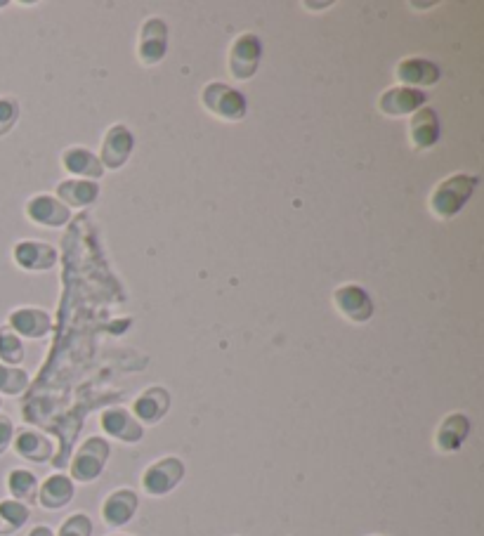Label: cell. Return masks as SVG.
<instances>
[{
    "mask_svg": "<svg viewBox=\"0 0 484 536\" xmlns=\"http://www.w3.org/2000/svg\"><path fill=\"white\" fill-rule=\"evenodd\" d=\"M477 182L480 180L468 173H454L444 178L430 194V211L435 218L451 220L454 215H459L473 196Z\"/></svg>",
    "mask_w": 484,
    "mask_h": 536,
    "instance_id": "obj_1",
    "label": "cell"
},
{
    "mask_svg": "<svg viewBox=\"0 0 484 536\" xmlns=\"http://www.w3.org/2000/svg\"><path fill=\"white\" fill-rule=\"evenodd\" d=\"M109 456H111L109 440H104L100 435L88 437V440L78 447L74 459H71L69 477L74 482H83V485L100 480L104 468H107Z\"/></svg>",
    "mask_w": 484,
    "mask_h": 536,
    "instance_id": "obj_2",
    "label": "cell"
},
{
    "mask_svg": "<svg viewBox=\"0 0 484 536\" xmlns=\"http://www.w3.org/2000/svg\"><path fill=\"white\" fill-rule=\"evenodd\" d=\"M201 102H204V107L211 111L215 119L227 121V123H239L248 111L246 97L241 95L237 88L227 86V83H220V81L208 83V86L204 88V93H201Z\"/></svg>",
    "mask_w": 484,
    "mask_h": 536,
    "instance_id": "obj_3",
    "label": "cell"
},
{
    "mask_svg": "<svg viewBox=\"0 0 484 536\" xmlns=\"http://www.w3.org/2000/svg\"><path fill=\"white\" fill-rule=\"evenodd\" d=\"M185 477V463L178 456H163L142 473V489L147 496H166L180 485Z\"/></svg>",
    "mask_w": 484,
    "mask_h": 536,
    "instance_id": "obj_4",
    "label": "cell"
},
{
    "mask_svg": "<svg viewBox=\"0 0 484 536\" xmlns=\"http://www.w3.org/2000/svg\"><path fill=\"white\" fill-rule=\"evenodd\" d=\"M260 60H263V43L255 34H241L230 48V76L234 81H251L258 74Z\"/></svg>",
    "mask_w": 484,
    "mask_h": 536,
    "instance_id": "obj_5",
    "label": "cell"
},
{
    "mask_svg": "<svg viewBox=\"0 0 484 536\" xmlns=\"http://www.w3.org/2000/svg\"><path fill=\"white\" fill-rule=\"evenodd\" d=\"M333 307L352 324H364L374 317V300L359 284H343L333 291Z\"/></svg>",
    "mask_w": 484,
    "mask_h": 536,
    "instance_id": "obj_6",
    "label": "cell"
},
{
    "mask_svg": "<svg viewBox=\"0 0 484 536\" xmlns=\"http://www.w3.org/2000/svg\"><path fill=\"white\" fill-rule=\"evenodd\" d=\"M133 147H135L133 133H130L123 123H116V126H111L107 133H104L102 152L97 159H100L104 171H119V168L126 166L130 154H133Z\"/></svg>",
    "mask_w": 484,
    "mask_h": 536,
    "instance_id": "obj_7",
    "label": "cell"
},
{
    "mask_svg": "<svg viewBox=\"0 0 484 536\" xmlns=\"http://www.w3.org/2000/svg\"><path fill=\"white\" fill-rule=\"evenodd\" d=\"M168 52V24L161 17H149L140 29L137 41V60L147 67L159 64Z\"/></svg>",
    "mask_w": 484,
    "mask_h": 536,
    "instance_id": "obj_8",
    "label": "cell"
},
{
    "mask_svg": "<svg viewBox=\"0 0 484 536\" xmlns=\"http://www.w3.org/2000/svg\"><path fill=\"white\" fill-rule=\"evenodd\" d=\"M425 102H428L425 90L395 86L378 97V109H381V114L390 116V119H400V116L416 114L418 109L425 107Z\"/></svg>",
    "mask_w": 484,
    "mask_h": 536,
    "instance_id": "obj_9",
    "label": "cell"
},
{
    "mask_svg": "<svg viewBox=\"0 0 484 536\" xmlns=\"http://www.w3.org/2000/svg\"><path fill=\"white\" fill-rule=\"evenodd\" d=\"M100 426L109 437L126 444H137L142 437H145V426L130 414V409L123 407H111L107 411H102Z\"/></svg>",
    "mask_w": 484,
    "mask_h": 536,
    "instance_id": "obj_10",
    "label": "cell"
},
{
    "mask_svg": "<svg viewBox=\"0 0 484 536\" xmlns=\"http://www.w3.org/2000/svg\"><path fill=\"white\" fill-rule=\"evenodd\" d=\"M137 506H140V496H137L135 489H128V487L114 489V492L102 501L104 525L111 529H119L123 525H128V522L135 518Z\"/></svg>",
    "mask_w": 484,
    "mask_h": 536,
    "instance_id": "obj_11",
    "label": "cell"
},
{
    "mask_svg": "<svg viewBox=\"0 0 484 536\" xmlns=\"http://www.w3.org/2000/svg\"><path fill=\"white\" fill-rule=\"evenodd\" d=\"M395 78L404 88L425 90L440 81V67L435 62L423 60V57H407L395 67Z\"/></svg>",
    "mask_w": 484,
    "mask_h": 536,
    "instance_id": "obj_12",
    "label": "cell"
},
{
    "mask_svg": "<svg viewBox=\"0 0 484 536\" xmlns=\"http://www.w3.org/2000/svg\"><path fill=\"white\" fill-rule=\"evenodd\" d=\"M170 411V392L161 385H152L145 392L133 400V407H130V414H133L142 426H154L159 423L163 416Z\"/></svg>",
    "mask_w": 484,
    "mask_h": 536,
    "instance_id": "obj_13",
    "label": "cell"
},
{
    "mask_svg": "<svg viewBox=\"0 0 484 536\" xmlns=\"http://www.w3.org/2000/svg\"><path fill=\"white\" fill-rule=\"evenodd\" d=\"M440 116H437L435 109L423 107L418 109L416 114H411L407 135L411 147L418 149V152H425V149H433L437 145V140H440Z\"/></svg>",
    "mask_w": 484,
    "mask_h": 536,
    "instance_id": "obj_14",
    "label": "cell"
},
{
    "mask_svg": "<svg viewBox=\"0 0 484 536\" xmlns=\"http://www.w3.org/2000/svg\"><path fill=\"white\" fill-rule=\"evenodd\" d=\"M8 326L19 338H45L52 329V319L41 307H17L10 312Z\"/></svg>",
    "mask_w": 484,
    "mask_h": 536,
    "instance_id": "obj_15",
    "label": "cell"
},
{
    "mask_svg": "<svg viewBox=\"0 0 484 536\" xmlns=\"http://www.w3.org/2000/svg\"><path fill=\"white\" fill-rule=\"evenodd\" d=\"M26 215L41 227H62L71 220V208L64 206L57 196L38 194L26 204Z\"/></svg>",
    "mask_w": 484,
    "mask_h": 536,
    "instance_id": "obj_16",
    "label": "cell"
},
{
    "mask_svg": "<svg viewBox=\"0 0 484 536\" xmlns=\"http://www.w3.org/2000/svg\"><path fill=\"white\" fill-rule=\"evenodd\" d=\"M470 435V418L461 411L447 414L440 421V426L435 430V447L442 454H454L466 444Z\"/></svg>",
    "mask_w": 484,
    "mask_h": 536,
    "instance_id": "obj_17",
    "label": "cell"
},
{
    "mask_svg": "<svg viewBox=\"0 0 484 536\" xmlns=\"http://www.w3.org/2000/svg\"><path fill=\"white\" fill-rule=\"evenodd\" d=\"M12 258L26 272H45L57 263L55 246L43 244V241H19L12 248Z\"/></svg>",
    "mask_w": 484,
    "mask_h": 536,
    "instance_id": "obj_18",
    "label": "cell"
},
{
    "mask_svg": "<svg viewBox=\"0 0 484 536\" xmlns=\"http://www.w3.org/2000/svg\"><path fill=\"white\" fill-rule=\"evenodd\" d=\"M76 494V485L69 475L55 473L50 475L43 485H38V503L45 511H60V508L69 506Z\"/></svg>",
    "mask_w": 484,
    "mask_h": 536,
    "instance_id": "obj_19",
    "label": "cell"
},
{
    "mask_svg": "<svg viewBox=\"0 0 484 536\" xmlns=\"http://www.w3.org/2000/svg\"><path fill=\"white\" fill-rule=\"evenodd\" d=\"M12 449L17 451L19 459L31 461V463H48L52 459V447L50 437H45L43 433H38V430L24 428L15 433V440H12Z\"/></svg>",
    "mask_w": 484,
    "mask_h": 536,
    "instance_id": "obj_20",
    "label": "cell"
},
{
    "mask_svg": "<svg viewBox=\"0 0 484 536\" xmlns=\"http://www.w3.org/2000/svg\"><path fill=\"white\" fill-rule=\"evenodd\" d=\"M62 166L64 171L76 175L78 180H100L104 175V168L100 159L93 152L83 147H69L67 152L62 154Z\"/></svg>",
    "mask_w": 484,
    "mask_h": 536,
    "instance_id": "obj_21",
    "label": "cell"
},
{
    "mask_svg": "<svg viewBox=\"0 0 484 536\" xmlns=\"http://www.w3.org/2000/svg\"><path fill=\"white\" fill-rule=\"evenodd\" d=\"M55 196L67 208H83L95 204L97 196H100V185L93 180H64L57 185Z\"/></svg>",
    "mask_w": 484,
    "mask_h": 536,
    "instance_id": "obj_22",
    "label": "cell"
},
{
    "mask_svg": "<svg viewBox=\"0 0 484 536\" xmlns=\"http://www.w3.org/2000/svg\"><path fill=\"white\" fill-rule=\"evenodd\" d=\"M8 492L24 506H34L38 501V477L26 468H15L8 473Z\"/></svg>",
    "mask_w": 484,
    "mask_h": 536,
    "instance_id": "obj_23",
    "label": "cell"
},
{
    "mask_svg": "<svg viewBox=\"0 0 484 536\" xmlns=\"http://www.w3.org/2000/svg\"><path fill=\"white\" fill-rule=\"evenodd\" d=\"M31 518V508L15 499L0 501V536H12Z\"/></svg>",
    "mask_w": 484,
    "mask_h": 536,
    "instance_id": "obj_24",
    "label": "cell"
},
{
    "mask_svg": "<svg viewBox=\"0 0 484 536\" xmlns=\"http://www.w3.org/2000/svg\"><path fill=\"white\" fill-rule=\"evenodd\" d=\"M24 357L26 352L22 338H19L8 324L0 326V364L19 366L24 362Z\"/></svg>",
    "mask_w": 484,
    "mask_h": 536,
    "instance_id": "obj_25",
    "label": "cell"
},
{
    "mask_svg": "<svg viewBox=\"0 0 484 536\" xmlns=\"http://www.w3.org/2000/svg\"><path fill=\"white\" fill-rule=\"evenodd\" d=\"M29 388V374L19 366L0 364V395L17 397Z\"/></svg>",
    "mask_w": 484,
    "mask_h": 536,
    "instance_id": "obj_26",
    "label": "cell"
},
{
    "mask_svg": "<svg viewBox=\"0 0 484 536\" xmlns=\"http://www.w3.org/2000/svg\"><path fill=\"white\" fill-rule=\"evenodd\" d=\"M55 536H93V520L85 513H74L62 522Z\"/></svg>",
    "mask_w": 484,
    "mask_h": 536,
    "instance_id": "obj_27",
    "label": "cell"
},
{
    "mask_svg": "<svg viewBox=\"0 0 484 536\" xmlns=\"http://www.w3.org/2000/svg\"><path fill=\"white\" fill-rule=\"evenodd\" d=\"M19 121V102L15 97H0V137L8 135Z\"/></svg>",
    "mask_w": 484,
    "mask_h": 536,
    "instance_id": "obj_28",
    "label": "cell"
},
{
    "mask_svg": "<svg viewBox=\"0 0 484 536\" xmlns=\"http://www.w3.org/2000/svg\"><path fill=\"white\" fill-rule=\"evenodd\" d=\"M12 440H15V423L8 416H0V456L12 447Z\"/></svg>",
    "mask_w": 484,
    "mask_h": 536,
    "instance_id": "obj_29",
    "label": "cell"
},
{
    "mask_svg": "<svg viewBox=\"0 0 484 536\" xmlns=\"http://www.w3.org/2000/svg\"><path fill=\"white\" fill-rule=\"evenodd\" d=\"M29 536H55V532L48 525H36L34 529H31Z\"/></svg>",
    "mask_w": 484,
    "mask_h": 536,
    "instance_id": "obj_30",
    "label": "cell"
},
{
    "mask_svg": "<svg viewBox=\"0 0 484 536\" xmlns=\"http://www.w3.org/2000/svg\"><path fill=\"white\" fill-rule=\"evenodd\" d=\"M111 536H128V534H111Z\"/></svg>",
    "mask_w": 484,
    "mask_h": 536,
    "instance_id": "obj_31",
    "label": "cell"
},
{
    "mask_svg": "<svg viewBox=\"0 0 484 536\" xmlns=\"http://www.w3.org/2000/svg\"><path fill=\"white\" fill-rule=\"evenodd\" d=\"M0 407H3V400H0Z\"/></svg>",
    "mask_w": 484,
    "mask_h": 536,
    "instance_id": "obj_32",
    "label": "cell"
},
{
    "mask_svg": "<svg viewBox=\"0 0 484 536\" xmlns=\"http://www.w3.org/2000/svg\"><path fill=\"white\" fill-rule=\"evenodd\" d=\"M374 536H378V534H374Z\"/></svg>",
    "mask_w": 484,
    "mask_h": 536,
    "instance_id": "obj_33",
    "label": "cell"
}]
</instances>
